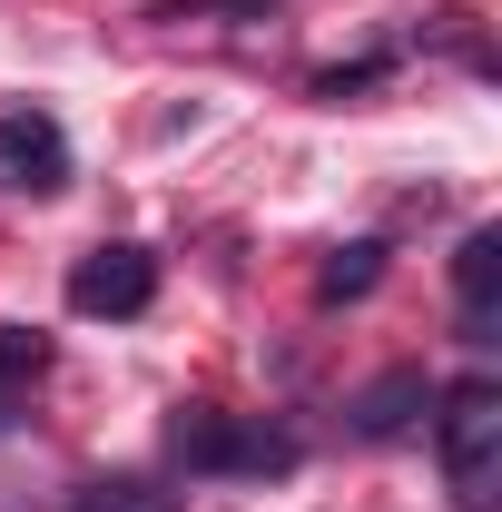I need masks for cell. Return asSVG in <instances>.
<instances>
[{
	"label": "cell",
	"mask_w": 502,
	"mask_h": 512,
	"mask_svg": "<svg viewBox=\"0 0 502 512\" xmlns=\"http://www.w3.org/2000/svg\"><path fill=\"white\" fill-rule=\"evenodd\" d=\"M434 453H443V483H453L463 512L502 503V384L493 375H463L434 394Z\"/></svg>",
	"instance_id": "obj_1"
},
{
	"label": "cell",
	"mask_w": 502,
	"mask_h": 512,
	"mask_svg": "<svg viewBox=\"0 0 502 512\" xmlns=\"http://www.w3.org/2000/svg\"><path fill=\"white\" fill-rule=\"evenodd\" d=\"M168 453H178L188 473H296V434H276V424H237V414H207V404H188V414L168 424Z\"/></svg>",
	"instance_id": "obj_2"
},
{
	"label": "cell",
	"mask_w": 502,
	"mask_h": 512,
	"mask_svg": "<svg viewBox=\"0 0 502 512\" xmlns=\"http://www.w3.org/2000/svg\"><path fill=\"white\" fill-rule=\"evenodd\" d=\"M148 296H158V256L148 247H89L69 266V306L79 316H148Z\"/></svg>",
	"instance_id": "obj_3"
},
{
	"label": "cell",
	"mask_w": 502,
	"mask_h": 512,
	"mask_svg": "<svg viewBox=\"0 0 502 512\" xmlns=\"http://www.w3.org/2000/svg\"><path fill=\"white\" fill-rule=\"evenodd\" d=\"M414 414H434V384H424V365H394V375H375L365 394H355V434H365V444L414 434Z\"/></svg>",
	"instance_id": "obj_4"
},
{
	"label": "cell",
	"mask_w": 502,
	"mask_h": 512,
	"mask_svg": "<svg viewBox=\"0 0 502 512\" xmlns=\"http://www.w3.org/2000/svg\"><path fill=\"white\" fill-rule=\"evenodd\" d=\"M453 306H463V335L483 345L493 335V306H502V227H473L463 256H453Z\"/></svg>",
	"instance_id": "obj_5"
},
{
	"label": "cell",
	"mask_w": 502,
	"mask_h": 512,
	"mask_svg": "<svg viewBox=\"0 0 502 512\" xmlns=\"http://www.w3.org/2000/svg\"><path fill=\"white\" fill-rule=\"evenodd\" d=\"M0 168H10L20 188H60L69 178V138L50 119H0Z\"/></svg>",
	"instance_id": "obj_6"
},
{
	"label": "cell",
	"mask_w": 502,
	"mask_h": 512,
	"mask_svg": "<svg viewBox=\"0 0 502 512\" xmlns=\"http://www.w3.org/2000/svg\"><path fill=\"white\" fill-rule=\"evenodd\" d=\"M375 276H384V247H345V256H335V266H325V276H315V296L335 306V296H365Z\"/></svg>",
	"instance_id": "obj_7"
},
{
	"label": "cell",
	"mask_w": 502,
	"mask_h": 512,
	"mask_svg": "<svg viewBox=\"0 0 502 512\" xmlns=\"http://www.w3.org/2000/svg\"><path fill=\"white\" fill-rule=\"evenodd\" d=\"M40 365H50V345H40L30 325H0V384H30Z\"/></svg>",
	"instance_id": "obj_8"
},
{
	"label": "cell",
	"mask_w": 502,
	"mask_h": 512,
	"mask_svg": "<svg viewBox=\"0 0 502 512\" xmlns=\"http://www.w3.org/2000/svg\"><path fill=\"white\" fill-rule=\"evenodd\" d=\"M69 512H168V503H158L148 483H89V493H79Z\"/></svg>",
	"instance_id": "obj_9"
},
{
	"label": "cell",
	"mask_w": 502,
	"mask_h": 512,
	"mask_svg": "<svg viewBox=\"0 0 502 512\" xmlns=\"http://www.w3.org/2000/svg\"><path fill=\"white\" fill-rule=\"evenodd\" d=\"M207 10H266V0H158V20H207Z\"/></svg>",
	"instance_id": "obj_10"
},
{
	"label": "cell",
	"mask_w": 502,
	"mask_h": 512,
	"mask_svg": "<svg viewBox=\"0 0 502 512\" xmlns=\"http://www.w3.org/2000/svg\"><path fill=\"white\" fill-rule=\"evenodd\" d=\"M0 424H10V414H0Z\"/></svg>",
	"instance_id": "obj_11"
}]
</instances>
